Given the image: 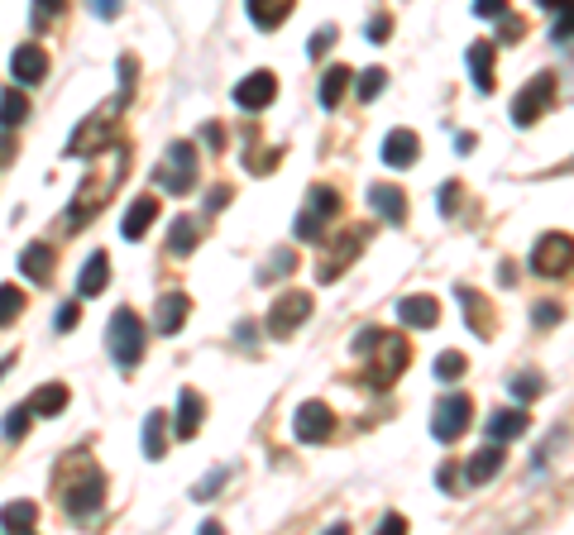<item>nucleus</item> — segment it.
Wrapping results in <instances>:
<instances>
[{
  "instance_id": "1",
  "label": "nucleus",
  "mask_w": 574,
  "mask_h": 535,
  "mask_svg": "<svg viewBox=\"0 0 574 535\" xmlns=\"http://www.w3.org/2000/svg\"><path fill=\"white\" fill-rule=\"evenodd\" d=\"M125 163H130V149H125V144H111V168L82 177V187L72 196V206H67V230H82L91 215H101V206L115 196V182L125 177Z\"/></svg>"
},
{
  "instance_id": "2",
  "label": "nucleus",
  "mask_w": 574,
  "mask_h": 535,
  "mask_svg": "<svg viewBox=\"0 0 574 535\" xmlns=\"http://www.w3.org/2000/svg\"><path fill=\"white\" fill-rule=\"evenodd\" d=\"M354 354H369L374 364H369V383L383 392V387H393L402 378V368L412 364V344L402 340V335H383V330H359L354 335Z\"/></svg>"
},
{
  "instance_id": "3",
  "label": "nucleus",
  "mask_w": 574,
  "mask_h": 535,
  "mask_svg": "<svg viewBox=\"0 0 574 535\" xmlns=\"http://www.w3.org/2000/svg\"><path fill=\"white\" fill-rule=\"evenodd\" d=\"M130 106L125 96H115V101H106V106L96 110V115H87L82 125L72 129V139H67V158H96V153H106L115 144V120H120V110Z\"/></svg>"
},
{
  "instance_id": "4",
  "label": "nucleus",
  "mask_w": 574,
  "mask_h": 535,
  "mask_svg": "<svg viewBox=\"0 0 574 535\" xmlns=\"http://www.w3.org/2000/svg\"><path fill=\"white\" fill-rule=\"evenodd\" d=\"M106 349H111V359L120 368H134L144 359V321L134 316L130 306H120L106 325Z\"/></svg>"
},
{
  "instance_id": "5",
  "label": "nucleus",
  "mask_w": 574,
  "mask_h": 535,
  "mask_svg": "<svg viewBox=\"0 0 574 535\" xmlns=\"http://www.w3.org/2000/svg\"><path fill=\"white\" fill-rule=\"evenodd\" d=\"M101 493H106V478H101V469L82 464V478H67V483H63L67 516H77V521L96 516V512H101Z\"/></svg>"
},
{
  "instance_id": "6",
  "label": "nucleus",
  "mask_w": 574,
  "mask_h": 535,
  "mask_svg": "<svg viewBox=\"0 0 574 535\" xmlns=\"http://www.w3.org/2000/svg\"><path fill=\"white\" fill-rule=\"evenodd\" d=\"M555 106V72H536L522 91H517V101H512V125H536L546 110Z\"/></svg>"
},
{
  "instance_id": "7",
  "label": "nucleus",
  "mask_w": 574,
  "mask_h": 535,
  "mask_svg": "<svg viewBox=\"0 0 574 535\" xmlns=\"http://www.w3.org/2000/svg\"><path fill=\"white\" fill-rule=\"evenodd\" d=\"M158 187L163 192H192L197 187V149L187 139H177L173 149H168L163 168H158Z\"/></svg>"
},
{
  "instance_id": "8",
  "label": "nucleus",
  "mask_w": 574,
  "mask_h": 535,
  "mask_svg": "<svg viewBox=\"0 0 574 535\" xmlns=\"http://www.w3.org/2000/svg\"><path fill=\"white\" fill-rule=\"evenodd\" d=\"M531 268L541 273V278H560V273H570L574 268V239L551 230V235L536 239V249H531Z\"/></svg>"
},
{
  "instance_id": "9",
  "label": "nucleus",
  "mask_w": 574,
  "mask_h": 535,
  "mask_svg": "<svg viewBox=\"0 0 574 535\" xmlns=\"http://www.w3.org/2000/svg\"><path fill=\"white\" fill-rule=\"evenodd\" d=\"M340 211V196L331 187H311V201L302 206L297 215V239H307V244H321L326 239V220Z\"/></svg>"
},
{
  "instance_id": "10",
  "label": "nucleus",
  "mask_w": 574,
  "mask_h": 535,
  "mask_svg": "<svg viewBox=\"0 0 574 535\" xmlns=\"http://www.w3.org/2000/svg\"><path fill=\"white\" fill-rule=\"evenodd\" d=\"M469 416H474V402L455 392V397H445L441 407H436V421H431V435L441 440V445H455L464 430H469Z\"/></svg>"
},
{
  "instance_id": "11",
  "label": "nucleus",
  "mask_w": 574,
  "mask_h": 535,
  "mask_svg": "<svg viewBox=\"0 0 574 535\" xmlns=\"http://www.w3.org/2000/svg\"><path fill=\"white\" fill-rule=\"evenodd\" d=\"M307 316H311L307 292H283V297L273 301V311H268V335H273V340H287Z\"/></svg>"
},
{
  "instance_id": "12",
  "label": "nucleus",
  "mask_w": 574,
  "mask_h": 535,
  "mask_svg": "<svg viewBox=\"0 0 574 535\" xmlns=\"http://www.w3.org/2000/svg\"><path fill=\"white\" fill-rule=\"evenodd\" d=\"M359 249H364V230H345V235H340L331 249L321 254V263H316V282L345 278V268L354 263V254H359Z\"/></svg>"
},
{
  "instance_id": "13",
  "label": "nucleus",
  "mask_w": 574,
  "mask_h": 535,
  "mask_svg": "<svg viewBox=\"0 0 574 535\" xmlns=\"http://www.w3.org/2000/svg\"><path fill=\"white\" fill-rule=\"evenodd\" d=\"M292 430H297V440H302V445H321V440H331L335 411L326 407V402H302L297 416H292Z\"/></svg>"
},
{
  "instance_id": "14",
  "label": "nucleus",
  "mask_w": 574,
  "mask_h": 535,
  "mask_svg": "<svg viewBox=\"0 0 574 535\" xmlns=\"http://www.w3.org/2000/svg\"><path fill=\"white\" fill-rule=\"evenodd\" d=\"M10 72H15L20 86H39L48 77V53L39 43H20V48L10 53Z\"/></svg>"
},
{
  "instance_id": "15",
  "label": "nucleus",
  "mask_w": 574,
  "mask_h": 535,
  "mask_svg": "<svg viewBox=\"0 0 574 535\" xmlns=\"http://www.w3.org/2000/svg\"><path fill=\"white\" fill-rule=\"evenodd\" d=\"M273 96H278V77L273 72H249L235 86V106L240 110H264V106H273Z\"/></svg>"
},
{
  "instance_id": "16",
  "label": "nucleus",
  "mask_w": 574,
  "mask_h": 535,
  "mask_svg": "<svg viewBox=\"0 0 574 535\" xmlns=\"http://www.w3.org/2000/svg\"><path fill=\"white\" fill-rule=\"evenodd\" d=\"M206 421V402H201L197 387H182L177 392V440H192Z\"/></svg>"
},
{
  "instance_id": "17",
  "label": "nucleus",
  "mask_w": 574,
  "mask_h": 535,
  "mask_svg": "<svg viewBox=\"0 0 574 535\" xmlns=\"http://www.w3.org/2000/svg\"><path fill=\"white\" fill-rule=\"evenodd\" d=\"M417 158H421V139L412 129H393V134L383 139V163H388V168H412Z\"/></svg>"
},
{
  "instance_id": "18",
  "label": "nucleus",
  "mask_w": 574,
  "mask_h": 535,
  "mask_svg": "<svg viewBox=\"0 0 574 535\" xmlns=\"http://www.w3.org/2000/svg\"><path fill=\"white\" fill-rule=\"evenodd\" d=\"M398 321L412 325V330H431L441 321V301L436 297H402L398 301Z\"/></svg>"
},
{
  "instance_id": "19",
  "label": "nucleus",
  "mask_w": 574,
  "mask_h": 535,
  "mask_svg": "<svg viewBox=\"0 0 574 535\" xmlns=\"http://www.w3.org/2000/svg\"><path fill=\"white\" fill-rule=\"evenodd\" d=\"M369 206H374L388 225H402V220H407V196H402V187H383V182L369 187Z\"/></svg>"
},
{
  "instance_id": "20",
  "label": "nucleus",
  "mask_w": 574,
  "mask_h": 535,
  "mask_svg": "<svg viewBox=\"0 0 574 535\" xmlns=\"http://www.w3.org/2000/svg\"><path fill=\"white\" fill-rule=\"evenodd\" d=\"M154 220H158V196H139L130 211H125V225H120V235H125V239H144Z\"/></svg>"
},
{
  "instance_id": "21",
  "label": "nucleus",
  "mask_w": 574,
  "mask_h": 535,
  "mask_svg": "<svg viewBox=\"0 0 574 535\" xmlns=\"http://www.w3.org/2000/svg\"><path fill=\"white\" fill-rule=\"evenodd\" d=\"M187 311H192V306H187V297H182V292H163V297H158V316H154L158 335H173V330H182V325H187Z\"/></svg>"
},
{
  "instance_id": "22",
  "label": "nucleus",
  "mask_w": 574,
  "mask_h": 535,
  "mask_svg": "<svg viewBox=\"0 0 574 535\" xmlns=\"http://www.w3.org/2000/svg\"><path fill=\"white\" fill-rule=\"evenodd\" d=\"M20 273L29 282H48V278H53V249H48L44 239H34V244L20 254Z\"/></svg>"
},
{
  "instance_id": "23",
  "label": "nucleus",
  "mask_w": 574,
  "mask_h": 535,
  "mask_svg": "<svg viewBox=\"0 0 574 535\" xmlns=\"http://www.w3.org/2000/svg\"><path fill=\"white\" fill-rule=\"evenodd\" d=\"M527 411L517 407V411H493V416H488V435H493V440H498V445H503V440H517V435H527Z\"/></svg>"
},
{
  "instance_id": "24",
  "label": "nucleus",
  "mask_w": 574,
  "mask_h": 535,
  "mask_svg": "<svg viewBox=\"0 0 574 535\" xmlns=\"http://www.w3.org/2000/svg\"><path fill=\"white\" fill-rule=\"evenodd\" d=\"M106 282H111V258L91 254L87 268H82V278H77V297H96V292H106Z\"/></svg>"
},
{
  "instance_id": "25",
  "label": "nucleus",
  "mask_w": 574,
  "mask_h": 535,
  "mask_svg": "<svg viewBox=\"0 0 574 535\" xmlns=\"http://www.w3.org/2000/svg\"><path fill=\"white\" fill-rule=\"evenodd\" d=\"M498 469H503V445L493 440V445H484V450H479L474 459H469V464H464V478H469V483H488V478H493Z\"/></svg>"
},
{
  "instance_id": "26",
  "label": "nucleus",
  "mask_w": 574,
  "mask_h": 535,
  "mask_svg": "<svg viewBox=\"0 0 574 535\" xmlns=\"http://www.w3.org/2000/svg\"><path fill=\"white\" fill-rule=\"evenodd\" d=\"M469 77H474V86L479 91H493V43H469Z\"/></svg>"
},
{
  "instance_id": "27",
  "label": "nucleus",
  "mask_w": 574,
  "mask_h": 535,
  "mask_svg": "<svg viewBox=\"0 0 574 535\" xmlns=\"http://www.w3.org/2000/svg\"><path fill=\"white\" fill-rule=\"evenodd\" d=\"M244 5H249V20L259 24V29H278L292 15L297 0H244Z\"/></svg>"
},
{
  "instance_id": "28",
  "label": "nucleus",
  "mask_w": 574,
  "mask_h": 535,
  "mask_svg": "<svg viewBox=\"0 0 574 535\" xmlns=\"http://www.w3.org/2000/svg\"><path fill=\"white\" fill-rule=\"evenodd\" d=\"M24 407H29V416H58V411L67 407V387L63 383H44Z\"/></svg>"
},
{
  "instance_id": "29",
  "label": "nucleus",
  "mask_w": 574,
  "mask_h": 535,
  "mask_svg": "<svg viewBox=\"0 0 574 535\" xmlns=\"http://www.w3.org/2000/svg\"><path fill=\"white\" fill-rule=\"evenodd\" d=\"M163 450H168V411H149L144 416V454L163 459Z\"/></svg>"
},
{
  "instance_id": "30",
  "label": "nucleus",
  "mask_w": 574,
  "mask_h": 535,
  "mask_svg": "<svg viewBox=\"0 0 574 535\" xmlns=\"http://www.w3.org/2000/svg\"><path fill=\"white\" fill-rule=\"evenodd\" d=\"M201 239V225L192 220V215H177L173 230H168V254H192Z\"/></svg>"
},
{
  "instance_id": "31",
  "label": "nucleus",
  "mask_w": 574,
  "mask_h": 535,
  "mask_svg": "<svg viewBox=\"0 0 574 535\" xmlns=\"http://www.w3.org/2000/svg\"><path fill=\"white\" fill-rule=\"evenodd\" d=\"M0 526L5 531H34L39 526V507L34 502H5L0 507Z\"/></svg>"
},
{
  "instance_id": "32",
  "label": "nucleus",
  "mask_w": 574,
  "mask_h": 535,
  "mask_svg": "<svg viewBox=\"0 0 574 535\" xmlns=\"http://www.w3.org/2000/svg\"><path fill=\"white\" fill-rule=\"evenodd\" d=\"M345 86H350V67H326V77H321V106L335 110L340 106V96H345Z\"/></svg>"
},
{
  "instance_id": "33",
  "label": "nucleus",
  "mask_w": 574,
  "mask_h": 535,
  "mask_svg": "<svg viewBox=\"0 0 574 535\" xmlns=\"http://www.w3.org/2000/svg\"><path fill=\"white\" fill-rule=\"evenodd\" d=\"M24 115H29V101H24L20 91H15V86H10V91H0V129L24 125Z\"/></svg>"
},
{
  "instance_id": "34",
  "label": "nucleus",
  "mask_w": 574,
  "mask_h": 535,
  "mask_svg": "<svg viewBox=\"0 0 574 535\" xmlns=\"http://www.w3.org/2000/svg\"><path fill=\"white\" fill-rule=\"evenodd\" d=\"M63 5H67V0H34V15H29V29H34V34H44V29H53V24L63 20Z\"/></svg>"
},
{
  "instance_id": "35",
  "label": "nucleus",
  "mask_w": 574,
  "mask_h": 535,
  "mask_svg": "<svg viewBox=\"0 0 574 535\" xmlns=\"http://www.w3.org/2000/svg\"><path fill=\"white\" fill-rule=\"evenodd\" d=\"M20 311H24V292H20V287H10V282H5V287H0V330L20 321Z\"/></svg>"
},
{
  "instance_id": "36",
  "label": "nucleus",
  "mask_w": 574,
  "mask_h": 535,
  "mask_svg": "<svg viewBox=\"0 0 574 535\" xmlns=\"http://www.w3.org/2000/svg\"><path fill=\"white\" fill-rule=\"evenodd\" d=\"M508 387H512V397H517V402H536V397L546 392V383H541L536 373H517Z\"/></svg>"
},
{
  "instance_id": "37",
  "label": "nucleus",
  "mask_w": 574,
  "mask_h": 535,
  "mask_svg": "<svg viewBox=\"0 0 574 535\" xmlns=\"http://www.w3.org/2000/svg\"><path fill=\"white\" fill-rule=\"evenodd\" d=\"M383 86H388V72H383V67H369V72L354 82V91H359V101H374Z\"/></svg>"
},
{
  "instance_id": "38",
  "label": "nucleus",
  "mask_w": 574,
  "mask_h": 535,
  "mask_svg": "<svg viewBox=\"0 0 574 535\" xmlns=\"http://www.w3.org/2000/svg\"><path fill=\"white\" fill-rule=\"evenodd\" d=\"M551 34L560 43L574 39V0H560V5H555V29H551Z\"/></svg>"
},
{
  "instance_id": "39",
  "label": "nucleus",
  "mask_w": 574,
  "mask_h": 535,
  "mask_svg": "<svg viewBox=\"0 0 574 535\" xmlns=\"http://www.w3.org/2000/svg\"><path fill=\"white\" fill-rule=\"evenodd\" d=\"M460 373H464V354L460 349H445L441 359H436V378H441V383H455Z\"/></svg>"
},
{
  "instance_id": "40",
  "label": "nucleus",
  "mask_w": 574,
  "mask_h": 535,
  "mask_svg": "<svg viewBox=\"0 0 574 535\" xmlns=\"http://www.w3.org/2000/svg\"><path fill=\"white\" fill-rule=\"evenodd\" d=\"M0 430H5V440H24V430H29V407H10Z\"/></svg>"
},
{
  "instance_id": "41",
  "label": "nucleus",
  "mask_w": 574,
  "mask_h": 535,
  "mask_svg": "<svg viewBox=\"0 0 574 535\" xmlns=\"http://www.w3.org/2000/svg\"><path fill=\"white\" fill-rule=\"evenodd\" d=\"M560 316H565V311H560L555 301H536V311H531V321L536 325H560Z\"/></svg>"
},
{
  "instance_id": "42",
  "label": "nucleus",
  "mask_w": 574,
  "mask_h": 535,
  "mask_svg": "<svg viewBox=\"0 0 574 535\" xmlns=\"http://www.w3.org/2000/svg\"><path fill=\"white\" fill-rule=\"evenodd\" d=\"M474 15H484V20H503V15H508V0H474Z\"/></svg>"
},
{
  "instance_id": "43",
  "label": "nucleus",
  "mask_w": 574,
  "mask_h": 535,
  "mask_svg": "<svg viewBox=\"0 0 574 535\" xmlns=\"http://www.w3.org/2000/svg\"><path fill=\"white\" fill-rule=\"evenodd\" d=\"M91 15H101V20H120V10H125V0H87Z\"/></svg>"
},
{
  "instance_id": "44",
  "label": "nucleus",
  "mask_w": 574,
  "mask_h": 535,
  "mask_svg": "<svg viewBox=\"0 0 574 535\" xmlns=\"http://www.w3.org/2000/svg\"><path fill=\"white\" fill-rule=\"evenodd\" d=\"M82 321V306H77V301H67L63 311H58V316H53V325H58V330H72V325Z\"/></svg>"
},
{
  "instance_id": "45",
  "label": "nucleus",
  "mask_w": 574,
  "mask_h": 535,
  "mask_svg": "<svg viewBox=\"0 0 574 535\" xmlns=\"http://www.w3.org/2000/svg\"><path fill=\"white\" fill-rule=\"evenodd\" d=\"M436 201H441V211H445V215H455V206H460V182H445Z\"/></svg>"
},
{
  "instance_id": "46",
  "label": "nucleus",
  "mask_w": 574,
  "mask_h": 535,
  "mask_svg": "<svg viewBox=\"0 0 574 535\" xmlns=\"http://www.w3.org/2000/svg\"><path fill=\"white\" fill-rule=\"evenodd\" d=\"M331 43H335V29H331V24H326V29H316V39H311V48H307V53H311V58H321V53H326Z\"/></svg>"
},
{
  "instance_id": "47",
  "label": "nucleus",
  "mask_w": 574,
  "mask_h": 535,
  "mask_svg": "<svg viewBox=\"0 0 574 535\" xmlns=\"http://www.w3.org/2000/svg\"><path fill=\"white\" fill-rule=\"evenodd\" d=\"M388 34H393V20H388V15H374V24H369V39L388 43Z\"/></svg>"
},
{
  "instance_id": "48",
  "label": "nucleus",
  "mask_w": 574,
  "mask_h": 535,
  "mask_svg": "<svg viewBox=\"0 0 574 535\" xmlns=\"http://www.w3.org/2000/svg\"><path fill=\"white\" fill-rule=\"evenodd\" d=\"M402 531H407V521H402L398 512H388L383 516V526H378V535H402Z\"/></svg>"
},
{
  "instance_id": "49",
  "label": "nucleus",
  "mask_w": 574,
  "mask_h": 535,
  "mask_svg": "<svg viewBox=\"0 0 574 535\" xmlns=\"http://www.w3.org/2000/svg\"><path fill=\"white\" fill-rule=\"evenodd\" d=\"M498 39H503V43H517V39H522V20H508V15H503V34H498Z\"/></svg>"
},
{
  "instance_id": "50",
  "label": "nucleus",
  "mask_w": 574,
  "mask_h": 535,
  "mask_svg": "<svg viewBox=\"0 0 574 535\" xmlns=\"http://www.w3.org/2000/svg\"><path fill=\"white\" fill-rule=\"evenodd\" d=\"M201 139H206V144H211V149H221L225 129H221V125H206V129H201Z\"/></svg>"
},
{
  "instance_id": "51",
  "label": "nucleus",
  "mask_w": 574,
  "mask_h": 535,
  "mask_svg": "<svg viewBox=\"0 0 574 535\" xmlns=\"http://www.w3.org/2000/svg\"><path fill=\"white\" fill-rule=\"evenodd\" d=\"M221 483H225V469H221V473H211V478H206V483L197 488V497H211V488H221Z\"/></svg>"
},
{
  "instance_id": "52",
  "label": "nucleus",
  "mask_w": 574,
  "mask_h": 535,
  "mask_svg": "<svg viewBox=\"0 0 574 535\" xmlns=\"http://www.w3.org/2000/svg\"><path fill=\"white\" fill-rule=\"evenodd\" d=\"M225 201H230V192H216V196H206V211H221Z\"/></svg>"
},
{
  "instance_id": "53",
  "label": "nucleus",
  "mask_w": 574,
  "mask_h": 535,
  "mask_svg": "<svg viewBox=\"0 0 574 535\" xmlns=\"http://www.w3.org/2000/svg\"><path fill=\"white\" fill-rule=\"evenodd\" d=\"M536 5H541V10H555V5H560V0H536Z\"/></svg>"
},
{
  "instance_id": "54",
  "label": "nucleus",
  "mask_w": 574,
  "mask_h": 535,
  "mask_svg": "<svg viewBox=\"0 0 574 535\" xmlns=\"http://www.w3.org/2000/svg\"><path fill=\"white\" fill-rule=\"evenodd\" d=\"M5 368H10V359H0V378H5Z\"/></svg>"
},
{
  "instance_id": "55",
  "label": "nucleus",
  "mask_w": 574,
  "mask_h": 535,
  "mask_svg": "<svg viewBox=\"0 0 574 535\" xmlns=\"http://www.w3.org/2000/svg\"><path fill=\"white\" fill-rule=\"evenodd\" d=\"M0 158H5V144H0Z\"/></svg>"
}]
</instances>
